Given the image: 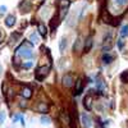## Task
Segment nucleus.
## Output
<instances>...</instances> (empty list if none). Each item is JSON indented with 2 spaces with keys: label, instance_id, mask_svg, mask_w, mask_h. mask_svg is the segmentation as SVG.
<instances>
[{
  "label": "nucleus",
  "instance_id": "obj_1",
  "mask_svg": "<svg viewBox=\"0 0 128 128\" xmlns=\"http://www.w3.org/2000/svg\"><path fill=\"white\" fill-rule=\"evenodd\" d=\"M69 5H71V3L68 1V0H60V1H59V18H60V19H63V18L67 16Z\"/></svg>",
  "mask_w": 128,
  "mask_h": 128
},
{
  "label": "nucleus",
  "instance_id": "obj_2",
  "mask_svg": "<svg viewBox=\"0 0 128 128\" xmlns=\"http://www.w3.org/2000/svg\"><path fill=\"white\" fill-rule=\"evenodd\" d=\"M112 46H113V35H112V33H108V35L104 37L103 51H104V53H108L109 50L112 49Z\"/></svg>",
  "mask_w": 128,
  "mask_h": 128
},
{
  "label": "nucleus",
  "instance_id": "obj_3",
  "mask_svg": "<svg viewBox=\"0 0 128 128\" xmlns=\"http://www.w3.org/2000/svg\"><path fill=\"white\" fill-rule=\"evenodd\" d=\"M92 92H94V91L91 90L90 92L85 96V99H83V106H85L86 109H87V110H91V109H92V101H94Z\"/></svg>",
  "mask_w": 128,
  "mask_h": 128
},
{
  "label": "nucleus",
  "instance_id": "obj_4",
  "mask_svg": "<svg viewBox=\"0 0 128 128\" xmlns=\"http://www.w3.org/2000/svg\"><path fill=\"white\" fill-rule=\"evenodd\" d=\"M76 82H74V77H73L71 73H67V74L63 76V85L65 86V87H71L73 86Z\"/></svg>",
  "mask_w": 128,
  "mask_h": 128
},
{
  "label": "nucleus",
  "instance_id": "obj_5",
  "mask_svg": "<svg viewBox=\"0 0 128 128\" xmlns=\"http://www.w3.org/2000/svg\"><path fill=\"white\" fill-rule=\"evenodd\" d=\"M49 71H50V67H44V68H39L37 72H36V77L37 80H44L45 77L49 74Z\"/></svg>",
  "mask_w": 128,
  "mask_h": 128
},
{
  "label": "nucleus",
  "instance_id": "obj_6",
  "mask_svg": "<svg viewBox=\"0 0 128 128\" xmlns=\"http://www.w3.org/2000/svg\"><path fill=\"white\" fill-rule=\"evenodd\" d=\"M81 119H82V124H83L85 128H90L91 126H92V120H91V118L88 117V114L83 113L81 115Z\"/></svg>",
  "mask_w": 128,
  "mask_h": 128
},
{
  "label": "nucleus",
  "instance_id": "obj_7",
  "mask_svg": "<svg viewBox=\"0 0 128 128\" xmlns=\"http://www.w3.org/2000/svg\"><path fill=\"white\" fill-rule=\"evenodd\" d=\"M82 90H83V82H82V80H77V81H76V88H74V92H73V95H76V96L81 95Z\"/></svg>",
  "mask_w": 128,
  "mask_h": 128
},
{
  "label": "nucleus",
  "instance_id": "obj_8",
  "mask_svg": "<svg viewBox=\"0 0 128 128\" xmlns=\"http://www.w3.org/2000/svg\"><path fill=\"white\" fill-rule=\"evenodd\" d=\"M91 48H92V36H88L87 40L85 41V46H83V50H85V53H88Z\"/></svg>",
  "mask_w": 128,
  "mask_h": 128
},
{
  "label": "nucleus",
  "instance_id": "obj_9",
  "mask_svg": "<svg viewBox=\"0 0 128 128\" xmlns=\"http://www.w3.org/2000/svg\"><path fill=\"white\" fill-rule=\"evenodd\" d=\"M113 60H114V56L113 55H110V54H108V53L104 54V56H103V63L104 64H110Z\"/></svg>",
  "mask_w": 128,
  "mask_h": 128
},
{
  "label": "nucleus",
  "instance_id": "obj_10",
  "mask_svg": "<svg viewBox=\"0 0 128 128\" xmlns=\"http://www.w3.org/2000/svg\"><path fill=\"white\" fill-rule=\"evenodd\" d=\"M120 36L122 37H127L128 36V24H123L120 28Z\"/></svg>",
  "mask_w": 128,
  "mask_h": 128
},
{
  "label": "nucleus",
  "instance_id": "obj_11",
  "mask_svg": "<svg viewBox=\"0 0 128 128\" xmlns=\"http://www.w3.org/2000/svg\"><path fill=\"white\" fill-rule=\"evenodd\" d=\"M65 48H67V40L65 39H62L60 40V45H59V50L63 53L64 50H65Z\"/></svg>",
  "mask_w": 128,
  "mask_h": 128
},
{
  "label": "nucleus",
  "instance_id": "obj_12",
  "mask_svg": "<svg viewBox=\"0 0 128 128\" xmlns=\"http://www.w3.org/2000/svg\"><path fill=\"white\" fill-rule=\"evenodd\" d=\"M120 80H122V82H124V83H128V71H124L122 73Z\"/></svg>",
  "mask_w": 128,
  "mask_h": 128
},
{
  "label": "nucleus",
  "instance_id": "obj_13",
  "mask_svg": "<svg viewBox=\"0 0 128 128\" xmlns=\"http://www.w3.org/2000/svg\"><path fill=\"white\" fill-rule=\"evenodd\" d=\"M96 86H97V88L100 91H103L105 88V82H103L101 80H97V81H96Z\"/></svg>",
  "mask_w": 128,
  "mask_h": 128
},
{
  "label": "nucleus",
  "instance_id": "obj_14",
  "mask_svg": "<svg viewBox=\"0 0 128 128\" xmlns=\"http://www.w3.org/2000/svg\"><path fill=\"white\" fill-rule=\"evenodd\" d=\"M14 17H13V16H9L8 18H7V26H13V24H14Z\"/></svg>",
  "mask_w": 128,
  "mask_h": 128
},
{
  "label": "nucleus",
  "instance_id": "obj_15",
  "mask_svg": "<svg viewBox=\"0 0 128 128\" xmlns=\"http://www.w3.org/2000/svg\"><path fill=\"white\" fill-rule=\"evenodd\" d=\"M22 95H23L26 99L31 97V90H30V88H24V90H23V92H22Z\"/></svg>",
  "mask_w": 128,
  "mask_h": 128
},
{
  "label": "nucleus",
  "instance_id": "obj_16",
  "mask_svg": "<svg viewBox=\"0 0 128 128\" xmlns=\"http://www.w3.org/2000/svg\"><path fill=\"white\" fill-rule=\"evenodd\" d=\"M114 1H115L119 7H124L126 4L128 3V0H114Z\"/></svg>",
  "mask_w": 128,
  "mask_h": 128
},
{
  "label": "nucleus",
  "instance_id": "obj_17",
  "mask_svg": "<svg viewBox=\"0 0 128 128\" xmlns=\"http://www.w3.org/2000/svg\"><path fill=\"white\" fill-rule=\"evenodd\" d=\"M39 30H40V33L42 35V36H45V35H46V28H45V26L40 24V26H39Z\"/></svg>",
  "mask_w": 128,
  "mask_h": 128
},
{
  "label": "nucleus",
  "instance_id": "obj_18",
  "mask_svg": "<svg viewBox=\"0 0 128 128\" xmlns=\"http://www.w3.org/2000/svg\"><path fill=\"white\" fill-rule=\"evenodd\" d=\"M41 123H42V124H49L50 119H49L48 117H41Z\"/></svg>",
  "mask_w": 128,
  "mask_h": 128
},
{
  "label": "nucleus",
  "instance_id": "obj_19",
  "mask_svg": "<svg viewBox=\"0 0 128 128\" xmlns=\"http://www.w3.org/2000/svg\"><path fill=\"white\" fill-rule=\"evenodd\" d=\"M80 45H81V39L77 40V42H76V46H73V49L76 50V51H78V49H80Z\"/></svg>",
  "mask_w": 128,
  "mask_h": 128
},
{
  "label": "nucleus",
  "instance_id": "obj_20",
  "mask_svg": "<svg viewBox=\"0 0 128 128\" xmlns=\"http://www.w3.org/2000/svg\"><path fill=\"white\" fill-rule=\"evenodd\" d=\"M117 44H118V48H119V49L122 50V49H123V45H124V42H123V40H122V39H119V40H118V42H117Z\"/></svg>",
  "mask_w": 128,
  "mask_h": 128
},
{
  "label": "nucleus",
  "instance_id": "obj_21",
  "mask_svg": "<svg viewBox=\"0 0 128 128\" xmlns=\"http://www.w3.org/2000/svg\"><path fill=\"white\" fill-rule=\"evenodd\" d=\"M40 110L46 113V112H48V106H46V105H44V104H41V105H40Z\"/></svg>",
  "mask_w": 128,
  "mask_h": 128
},
{
  "label": "nucleus",
  "instance_id": "obj_22",
  "mask_svg": "<svg viewBox=\"0 0 128 128\" xmlns=\"http://www.w3.org/2000/svg\"><path fill=\"white\" fill-rule=\"evenodd\" d=\"M31 40H32V42H37V35H32Z\"/></svg>",
  "mask_w": 128,
  "mask_h": 128
}]
</instances>
